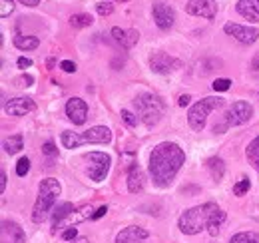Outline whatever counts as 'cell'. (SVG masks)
<instances>
[{
    "mask_svg": "<svg viewBox=\"0 0 259 243\" xmlns=\"http://www.w3.org/2000/svg\"><path fill=\"white\" fill-rule=\"evenodd\" d=\"M94 210H92V206H82L80 210H74V212L70 213L66 219H62L56 227H52V231H58V229H70V227H74L76 223H80V221H86V219H94Z\"/></svg>",
    "mask_w": 259,
    "mask_h": 243,
    "instance_id": "cell-14",
    "label": "cell"
},
{
    "mask_svg": "<svg viewBox=\"0 0 259 243\" xmlns=\"http://www.w3.org/2000/svg\"><path fill=\"white\" fill-rule=\"evenodd\" d=\"M211 86H213L215 92H226V90H229V86H231V80H227V78H218Z\"/></svg>",
    "mask_w": 259,
    "mask_h": 243,
    "instance_id": "cell-32",
    "label": "cell"
},
{
    "mask_svg": "<svg viewBox=\"0 0 259 243\" xmlns=\"http://www.w3.org/2000/svg\"><path fill=\"white\" fill-rule=\"evenodd\" d=\"M24 148V140H22V136H10L8 140H4V152L6 153H18L20 150Z\"/></svg>",
    "mask_w": 259,
    "mask_h": 243,
    "instance_id": "cell-23",
    "label": "cell"
},
{
    "mask_svg": "<svg viewBox=\"0 0 259 243\" xmlns=\"http://www.w3.org/2000/svg\"><path fill=\"white\" fill-rule=\"evenodd\" d=\"M18 2H22V4H26V6H38V4H40V0H18Z\"/></svg>",
    "mask_w": 259,
    "mask_h": 243,
    "instance_id": "cell-43",
    "label": "cell"
},
{
    "mask_svg": "<svg viewBox=\"0 0 259 243\" xmlns=\"http://www.w3.org/2000/svg\"><path fill=\"white\" fill-rule=\"evenodd\" d=\"M148 237H150L148 229H144V227H136V225H130V227L122 229V231L118 233L116 243H136V241H140V239H148Z\"/></svg>",
    "mask_w": 259,
    "mask_h": 243,
    "instance_id": "cell-17",
    "label": "cell"
},
{
    "mask_svg": "<svg viewBox=\"0 0 259 243\" xmlns=\"http://www.w3.org/2000/svg\"><path fill=\"white\" fill-rule=\"evenodd\" d=\"M42 153H46V155H56V153H58V148L54 146V142H46V144L42 146Z\"/></svg>",
    "mask_w": 259,
    "mask_h": 243,
    "instance_id": "cell-36",
    "label": "cell"
},
{
    "mask_svg": "<svg viewBox=\"0 0 259 243\" xmlns=\"http://www.w3.org/2000/svg\"><path fill=\"white\" fill-rule=\"evenodd\" d=\"M222 106H224V98H215V96H211V98H203V100H199L197 104H194L192 110H190V114H188V122H190L192 130L201 132V130L205 128L207 114H209L211 110L222 108Z\"/></svg>",
    "mask_w": 259,
    "mask_h": 243,
    "instance_id": "cell-6",
    "label": "cell"
},
{
    "mask_svg": "<svg viewBox=\"0 0 259 243\" xmlns=\"http://www.w3.org/2000/svg\"><path fill=\"white\" fill-rule=\"evenodd\" d=\"M224 30L241 44H253L259 36L257 28H249V26H241V24H233V22H227Z\"/></svg>",
    "mask_w": 259,
    "mask_h": 243,
    "instance_id": "cell-11",
    "label": "cell"
},
{
    "mask_svg": "<svg viewBox=\"0 0 259 243\" xmlns=\"http://www.w3.org/2000/svg\"><path fill=\"white\" fill-rule=\"evenodd\" d=\"M249 187H251V182H249L247 178H241L239 182L233 185V193H235V195H245V193L249 191Z\"/></svg>",
    "mask_w": 259,
    "mask_h": 243,
    "instance_id": "cell-29",
    "label": "cell"
},
{
    "mask_svg": "<svg viewBox=\"0 0 259 243\" xmlns=\"http://www.w3.org/2000/svg\"><path fill=\"white\" fill-rule=\"evenodd\" d=\"M224 221H226V212H222V210H220V212L213 215V219H211V223H209V227H207L209 235H213V237H215V235L220 233V229H222V223H224Z\"/></svg>",
    "mask_w": 259,
    "mask_h": 243,
    "instance_id": "cell-27",
    "label": "cell"
},
{
    "mask_svg": "<svg viewBox=\"0 0 259 243\" xmlns=\"http://www.w3.org/2000/svg\"><path fill=\"white\" fill-rule=\"evenodd\" d=\"M62 146L68 150H74L82 144H108L112 142V132L106 126L90 128L86 134H74V132H62Z\"/></svg>",
    "mask_w": 259,
    "mask_h": 243,
    "instance_id": "cell-5",
    "label": "cell"
},
{
    "mask_svg": "<svg viewBox=\"0 0 259 243\" xmlns=\"http://www.w3.org/2000/svg\"><path fill=\"white\" fill-rule=\"evenodd\" d=\"M186 12L192 16H201V18L211 20L218 14V6L213 0H190L186 4Z\"/></svg>",
    "mask_w": 259,
    "mask_h": 243,
    "instance_id": "cell-9",
    "label": "cell"
},
{
    "mask_svg": "<svg viewBox=\"0 0 259 243\" xmlns=\"http://www.w3.org/2000/svg\"><path fill=\"white\" fill-rule=\"evenodd\" d=\"M184 161H186V153L178 144L163 142L156 146L150 153V176L154 183L160 187H167L176 178V174L180 172V168L184 166Z\"/></svg>",
    "mask_w": 259,
    "mask_h": 243,
    "instance_id": "cell-1",
    "label": "cell"
},
{
    "mask_svg": "<svg viewBox=\"0 0 259 243\" xmlns=\"http://www.w3.org/2000/svg\"><path fill=\"white\" fill-rule=\"evenodd\" d=\"M134 106H136V112H138L140 120L144 122L148 128L156 126L163 116V110H165L162 100L154 94H148V92L138 94L136 100H134Z\"/></svg>",
    "mask_w": 259,
    "mask_h": 243,
    "instance_id": "cell-4",
    "label": "cell"
},
{
    "mask_svg": "<svg viewBox=\"0 0 259 243\" xmlns=\"http://www.w3.org/2000/svg\"><path fill=\"white\" fill-rule=\"evenodd\" d=\"M72 212H74V206H72V204H62V206H58L56 212L52 213V227H56V225H58L62 219H66Z\"/></svg>",
    "mask_w": 259,
    "mask_h": 243,
    "instance_id": "cell-24",
    "label": "cell"
},
{
    "mask_svg": "<svg viewBox=\"0 0 259 243\" xmlns=\"http://www.w3.org/2000/svg\"><path fill=\"white\" fill-rule=\"evenodd\" d=\"M96 10H98V14L108 16V14H112V12H114V6H112L110 2H100V4H96Z\"/></svg>",
    "mask_w": 259,
    "mask_h": 243,
    "instance_id": "cell-33",
    "label": "cell"
},
{
    "mask_svg": "<svg viewBox=\"0 0 259 243\" xmlns=\"http://www.w3.org/2000/svg\"><path fill=\"white\" fill-rule=\"evenodd\" d=\"M62 191V185L58 180L54 178H48V180H42L40 187H38V199L34 204V212H32V221L34 223H42L46 219L48 212L52 210V206L56 204L58 195Z\"/></svg>",
    "mask_w": 259,
    "mask_h": 243,
    "instance_id": "cell-3",
    "label": "cell"
},
{
    "mask_svg": "<svg viewBox=\"0 0 259 243\" xmlns=\"http://www.w3.org/2000/svg\"><path fill=\"white\" fill-rule=\"evenodd\" d=\"M76 235H78L76 227H70V229H64V233H62V239H64V241H74V239H76Z\"/></svg>",
    "mask_w": 259,
    "mask_h": 243,
    "instance_id": "cell-37",
    "label": "cell"
},
{
    "mask_svg": "<svg viewBox=\"0 0 259 243\" xmlns=\"http://www.w3.org/2000/svg\"><path fill=\"white\" fill-rule=\"evenodd\" d=\"M220 212L218 204H203V206H197V208H192L186 213H182L180 221H178V227L186 233V235H195L199 233L201 229L209 227L213 215Z\"/></svg>",
    "mask_w": 259,
    "mask_h": 243,
    "instance_id": "cell-2",
    "label": "cell"
},
{
    "mask_svg": "<svg viewBox=\"0 0 259 243\" xmlns=\"http://www.w3.org/2000/svg\"><path fill=\"white\" fill-rule=\"evenodd\" d=\"M229 243H259V233H253V231H243V233H237L233 235Z\"/></svg>",
    "mask_w": 259,
    "mask_h": 243,
    "instance_id": "cell-28",
    "label": "cell"
},
{
    "mask_svg": "<svg viewBox=\"0 0 259 243\" xmlns=\"http://www.w3.org/2000/svg\"><path fill=\"white\" fill-rule=\"evenodd\" d=\"M72 243H88V239H86V237H80V239H76V241H72Z\"/></svg>",
    "mask_w": 259,
    "mask_h": 243,
    "instance_id": "cell-44",
    "label": "cell"
},
{
    "mask_svg": "<svg viewBox=\"0 0 259 243\" xmlns=\"http://www.w3.org/2000/svg\"><path fill=\"white\" fill-rule=\"evenodd\" d=\"M116 2H128V0H116Z\"/></svg>",
    "mask_w": 259,
    "mask_h": 243,
    "instance_id": "cell-45",
    "label": "cell"
},
{
    "mask_svg": "<svg viewBox=\"0 0 259 243\" xmlns=\"http://www.w3.org/2000/svg\"><path fill=\"white\" fill-rule=\"evenodd\" d=\"M122 118H124V122L128 124L130 128H134V126L138 124V118H136V116H134L130 110H122Z\"/></svg>",
    "mask_w": 259,
    "mask_h": 243,
    "instance_id": "cell-35",
    "label": "cell"
},
{
    "mask_svg": "<svg viewBox=\"0 0 259 243\" xmlns=\"http://www.w3.org/2000/svg\"><path fill=\"white\" fill-rule=\"evenodd\" d=\"M247 159H249V164L255 168L259 172V136L255 140H251L249 142V146H247Z\"/></svg>",
    "mask_w": 259,
    "mask_h": 243,
    "instance_id": "cell-25",
    "label": "cell"
},
{
    "mask_svg": "<svg viewBox=\"0 0 259 243\" xmlns=\"http://www.w3.org/2000/svg\"><path fill=\"white\" fill-rule=\"evenodd\" d=\"M26 235L14 221H2V243H24Z\"/></svg>",
    "mask_w": 259,
    "mask_h": 243,
    "instance_id": "cell-16",
    "label": "cell"
},
{
    "mask_svg": "<svg viewBox=\"0 0 259 243\" xmlns=\"http://www.w3.org/2000/svg\"><path fill=\"white\" fill-rule=\"evenodd\" d=\"M4 110L8 116H26L28 112L34 110V100L32 98H12L4 104Z\"/></svg>",
    "mask_w": 259,
    "mask_h": 243,
    "instance_id": "cell-15",
    "label": "cell"
},
{
    "mask_svg": "<svg viewBox=\"0 0 259 243\" xmlns=\"http://www.w3.org/2000/svg\"><path fill=\"white\" fill-rule=\"evenodd\" d=\"M60 68H62L64 72H68V74H72V72H76V64H74V62H70V60L60 62Z\"/></svg>",
    "mask_w": 259,
    "mask_h": 243,
    "instance_id": "cell-38",
    "label": "cell"
},
{
    "mask_svg": "<svg viewBox=\"0 0 259 243\" xmlns=\"http://www.w3.org/2000/svg\"><path fill=\"white\" fill-rule=\"evenodd\" d=\"M144 183H146V178H144V172L140 170V166H132L128 174V189L132 193H138L144 189Z\"/></svg>",
    "mask_w": 259,
    "mask_h": 243,
    "instance_id": "cell-20",
    "label": "cell"
},
{
    "mask_svg": "<svg viewBox=\"0 0 259 243\" xmlns=\"http://www.w3.org/2000/svg\"><path fill=\"white\" fill-rule=\"evenodd\" d=\"M92 22H94V18H92L90 14H84V12L70 16V24H72L74 28H84V26H90Z\"/></svg>",
    "mask_w": 259,
    "mask_h": 243,
    "instance_id": "cell-26",
    "label": "cell"
},
{
    "mask_svg": "<svg viewBox=\"0 0 259 243\" xmlns=\"http://www.w3.org/2000/svg\"><path fill=\"white\" fill-rule=\"evenodd\" d=\"M34 78L32 76H20V78H16L14 80V84L18 86V88H26V86H32Z\"/></svg>",
    "mask_w": 259,
    "mask_h": 243,
    "instance_id": "cell-34",
    "label": "cell"
},
{
    "mask_svg": "<svg viewBox=\"0 0 259 243\" xmlns=\"http://www.w3.org/2000/svg\"><path fill=\"white\" fill-rule=\"evenodd\" d=\"M207 170L211 172V178H213L215 182H220V180L224 178L226 164H224V159H222V157H209V159H207Z\"/></svg>",
    "mask_w": 259,
    "mask_h": 243,
    "instance_id": "cell-21",
    "label": "cell"
},
{
    "mask_svg": "<svg viewBox=\"0 0 259 243\" xmlns=\"http://www.w3.org/2000/svg\"><path fill=\"white\" fill-rule=\"evenodd\" d=\"M251 114H253V108H251L247 102H243V100L233 102V104L229 106V110L226 112V126H239V124H245V122L251 118Z\"/></svg>",
    "mask_w": 259,
    "mask_h": 243,
    "instance_id": "cell-8",
    "label": "cell"
},
{
    "mask_svg": "<svg viewBox=\"0 0 259 243\" xmlns=\"http://www.w3.org/2000/svg\"><path fill=\"white\" fill-rule=\"evenodd\" d=\"M66 116L76 126H82L88 118V104L82 98H70L66 104Z\"/></svg>",
    "mask_w": 259,
    "mask_h": 243,
    "instance_id": "cell-12",
    "label": "cell"
},
{
    "mask_svg": "<svg viewBox=\"0 0 259 243\" xmlns=\"http://www.w3.org/2000/svg\"><path fill=\"white\" fill-rule=\"evenodd\" d=\"M190 100H192V98H190L188 94H184V96H180V100H178V104H180L182 108H186V106L190 104Z\"/></svg>",
    "mask_w": 259,
    "mask_h": 243,
    "instance_id": "cell-40",
    "label": "cell"
},
{
    "mask_svg": "<svg viewBox=\"0 0 259 243\" xmlns=\"http://www.w3.org/2000/svg\"><path fill=\"white\" fill-rule=\"evenodd\" d=\"M28 172H30V159H28V157H20L18 164H16V174H18L20 178H24Z\"/></svg>",
    "mask_w": 259,
    "mask_h": 243,
    "instance_id": "cell-30",
    "label": "cell"
},
{
    "mask_svg": "<svg viewBox=\"0 0 259 243\" xmlns=\"http://www.w3.org/2000/svg\"><path fill=\"white\" fill-rule=\"evenodd\" d=\"M38 44H40V40L36 36H16L14 38V46L18 50H34V48H38Z\"/></svg>",
    "mask_w": 259,
    "mask_h": 243,
    "instance_id": "cell-22",
    "label": "cell"
},
{
    "mask_svg": "<svg viewBox=\"0 0 259 243\" xmlns=\"http://www.w3.org/2000/svg\"><path fill=\"white\" fill-rule=\"evenodd\" d=\"M150 68L156 74H169L176 68H180V60H176L174 56H169L165 52H156L150 56Z\"/></svg>",
    "mask_w": 259,
    "mask_h": 243,
    "instance_id": "cell-10",
    "label": "cell"
},
{
    "mask_svg": "<svg viewBox=\"0 0 259 243\" xmlns=\"http://www.w3.org/2000/svg\"><path fill=\"white\" fill-rule=\"evenodd\" d=\"M12 10H14V2H12V0H0V16H2V18L10 16Z\"/></svg>",
    "mask_w": 259,
    "mask_h": 243,
    "instance_id": "cell-31",
    "label": "cell"
},
{
    "mask_svg": "<svg viewBox=\"0 0 259 243\" xmlns=\"http://www.w3.org/2000/svg\"><path fill=\"white\" fill-rule=\"evenodd\" d=\"M152 12H154V20H156L158 28H162V30H169V28L174 26L176 12H174V8H171L169 4H165V2H156Z\"/></svg>",
    "mask_w": 259,
    "mask_h": 243,
    "instance_id": "cell-13",
    "label": "cell"
},
{
    "mask_svg": "<svg viewBox=\"0 0 259 243\" xmlns=\"http://www.w3.org/2000/svg\"><path fill=\"white\" fill-rule=\"evenodd\" d=\"M86 161H88V176L94 182H102L106 180L108 172H110V164L112 157L104 152H90L86 153Z\"/></svg>",
    "mask_w": 259,
    "mask_h": 243,
    "instance_id": "cell-7",
    "label": "cell"
},
{
    "mask_svg": "<svg viewBox=\"0 0 259 243\" xmlns=\"http://www.w3.org/2000/svg\"><path fill=\"white\" fill-rule=\"evenodd\" d=\"M6 180H8V178H6V174L2 172V174H0V191L6 189Z\"/></svg>",
    "mask_w": 259,
    "mask_h": 243,
    "instance_id": "cell-42",
    "label": "cell"
},
{
    "mask_svg": "<svg viewBox=\"0 0 259 243\" xmlns=\"http://www.w3.org/2000/svg\"><path fill=\"white\" fill-rule=\"evenodd\" d=\"M112 36H114V40L118 42V44H122L124 48H132L136 42H138V38H140V34L136 30H122V28H112Z\"/></svg>",
    "mask_w": 259,
    "mask_h": 243,
    "instance_id": "cell-19",
    "label": "cell"
},
{
    "mask_svg": "<svg viewBox=\"0 0 259 243\" xmlns=\"http://www.w3.org/2000/svg\"><path fill=\"white\" fill-rule=\"evenodd\" d=\"M106 213H108V208H106V206H102V208H98L96 213H94V219H100V217H104Z\"/></svg>",
    "mask_w": 259,
    "mask_h": 243,
    "instance_id": "cell-41",
    "label": "cell"
},
{
    "mask_svg": "<svg viewBox=\"0 0 259 243\" xmlns=\"http://www.w3.org/2000/svg\"><path fill=\"white\" fill-rule=\"evenodd\" d=\"M237 12L251 20V22H259V0H237Z\"/></svg>",
    "mask_w": 259,
    "mask_h": 243,
    "instance_id": "cell-18",
    "label": "cell"
},
{
    "mask_svg": "<svg viewBox=\"0 0 259 243\" xmlns=\"http://www.w3.org/2000/svg\"><path fill=\"white\" fill-rule=\"evenodd\" d=\"M16 64H18V68H30V66H32V60L22 56V58H18V62H16Z\"/></svg>",
    "mask_w": 259,
    "mask_h": 243,
    "instance_id": "cell-39",
    "label": "cell"
}]
</instances>
